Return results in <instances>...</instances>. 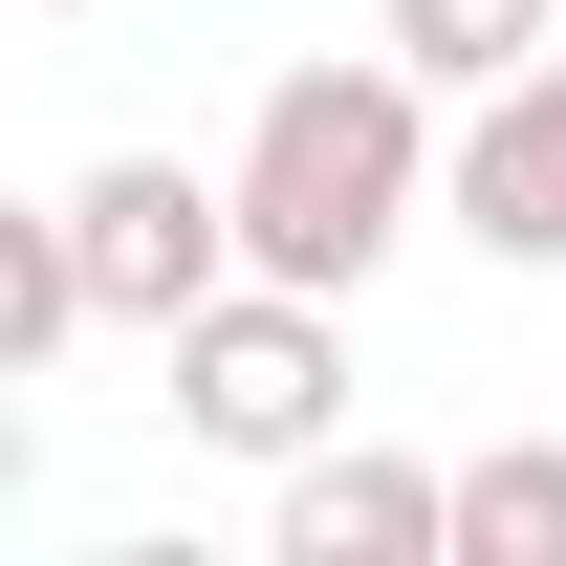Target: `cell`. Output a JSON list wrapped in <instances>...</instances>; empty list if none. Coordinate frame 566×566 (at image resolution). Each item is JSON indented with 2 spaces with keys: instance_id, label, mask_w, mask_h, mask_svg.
I'll return each mask as SVG.
<instances>
[{
  "instance_id": "6da1fadb",
  "label": "cell",
  "mask_w": 566,
  "mask_h": 566,
  "mask_svg": "<svg viewBox=\"0 0 566 566\" xmlns=\"http://www.w3.org/2000/svg\"><path fill=\"white\" fill-rule=\"evenodd\" d=\"M436 109H458V87H415L392 44H349V66H283L262 109H240V262H262V283H327V305H349V283L392 262L436 197H458Z\"/></svg>"
},
{
  "instance_id": "7a4b0ae2",
  "label": "cell",
  "mask_w": 566,
  "mask_h": 566,
  "mask_svg": "<svg viewBox=\"0 0 566 566\" xmlns=\"http://www.w3.org/2000/svg\"><path fill=\"white\" fill-rule=\"evenodd\" d=\"M175 436H197V458H305V436H349V305H327V283H218L197 327H175Z\"/></svg>"
},
{
  "instance_id": "3957f363",
  "label": "cell",
  "mask_w": 566,
  "mask_h": 566,
  "mask_svg": "<svg viewBox=\"0 0 566 566\" xmlns=\"http://www.w3.org/2000/svg\"><path fill=\"white\" fill-rule=\"evenodd\" d=\"M66 240H87V305H109V327H197L218 283H240V175H197V153H87Z\"/></svg>"
},
{
  "instance_id": "277c9868",
  "label": "cell",
  "mask_w": 566,
  "mask_h": 566,
  "mask_svg": "<svg viewBox=\"0 0 566 566\" xmlns=\"http://www.w3.org/2000/svg\"><path fill=\"white\" fill-rule=\"evenodd\" d=\"M262 566H458V458H392V436H305V458H283Z\"/></svg>"
},
{
  "instance_id": "5b68a950",
  "label": "cell",
  "mask_w": 566,
  "mask_h": 566,
  "mask_svg": "<svg viewBox=\"0 0 566 566\" xmlns=\"http://www.w3.org/2000/svg\"><path fill=\"white\" fill-rule=\"evenodd\" d=\"M458 240L480 262H523V283H566V66H523V87H480L458 109Z\"/></svg>"
},
{
  "instance_id": "8992f818",
  "label": "cell",
  "mask_w": 566,
  "mask_h": 566,
  "mask_svg": "<svg viewBox=\"0 0 566 566\" xmlns=\"http://www.w3.org/2000/svg\"><path fill=\"white\" fill-rule=\"evenodd\" d=\"M370 44H392L415 87H458V109H480V87H523V66L566 44V0H370Z\"/></svg>"
},
{
  "instance_id": "52a82bcc",
  "label": "cell",
  "mask_w": 566,
  "mask_h": 566,
  "mask_svg": "<svg viewBox=\"0 0 566 566\" xmlns=\"http://www.w3.org/2000/svg\"><path fill=\"white\" fill-rule=\"evenodd\" d=\"M458 566H566V436H480L458 458Z\"/></svg>"
},
{
  "instance_id": "ba28073f",
  "label": "cell",
  "mask_w": 566,
  "mask_h": 566,
  "mask_svg": "<svg viewBox=\"0 0 566 566\" xmlns=\"http://www.w3.org/2000/svg\"><path fill=\"white\" fill-rule=\"evenodd\" d=\"M66 327H109V305H87L66 197H44V218H0V392H22V370H66Z\"/></svg>"
}]
</instances>
